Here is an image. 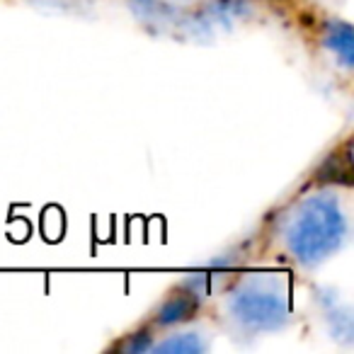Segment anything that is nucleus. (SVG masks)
Segmentation results:
<instances>
[{
	"label": "nucleus",
	"instance_id": "nucleus-1",
	"mask_svg": "<svg viewBox=\"0 0 354 354\" xmlns=\"http://www.w3.org/2000/svg\"><path fill=\"white\" fill-rule=\"evenodd\" d=\"M349 236V204L333 185H320L301 194L277 216V248L301 272H315L328 265L347 248Z\"/></svg>",
	"mask_w": 354,
	"mask_h": 354
},
{
	"label": "nucleus",
	"instance_id": "nucleus-2",
	"mask_svg": "<svg viewBox=\"0 0 354 354\" xmlns=\"http://www.w3.org/2000/svg\"><path fill=\"white\" fill-rule=\"evenodd\" d=\"M221 325L236 337L277 335L294 320L291 284L284 274L252 272L233 279L218 301Z\"/></svg>",
	"mask_w": 354,
	"mask_h": 354
},
{
	"label": "nucleus",
	"instance_id": "nucleus-3",
	"mask_svg": "<svg viewBox=\"0 0 354 354\" xmlns=\"http://www.w3.org/2000/svg\"><path fill=\"white\" fill-rule=\"evenodd\" d=\"M255 17V0H192L177 25V39L212 41Z\"/></svg>",
	"mask_w": 354,
	"mask_h": 354
},
{
	"label": "nucleus",
	"instance_id": "nucleus-4",
	"mask_svg": "<svg viewBox=\"0 0 354 354\" xmlns=\"http://www.w3.org/2000/svg\"><path fill=\"white\" fill-rule=\"evenodd\" d=\"M204 277H194V279H185L180 284H175L151 310L146 325L153 328L158 335L165 333L170 328H180V325L194 323L199 318L204 308V299H207V291H204Z\"/></svg>",
	"mask_w": 354,
	"mask_h": 354
},
{
	"label": "nucleus",
	"instance_id": "nucleus-5",
	"mask_svg": "<svg viewBox=\"0 0 354 354\" xmlns=\"http://www.w3.org/2000/svg\"><path fill=\"white\" fill-rule=\"evenodd\" d=\"M315 37H318L320 49L335 61V66H339V68L349 73V71H352V64H354L352 25L337 15H328V17H323V20H318Z\"/></svg>",
	"mask_w": 354,
	"mask_h": 354
},
{
	"label": "nucleus",
	"instance_id": "nucleus-6",
	"mask_svg": "<svg viewBox=\"0 0 354 354\" xmlns=\"http://www.w3.org/2000/svg\"><path fill=\"white\" fill-rule=\"evenodd\" d=\"M127 8L138 25L165 37L177 35V25L185 10L183 3L172 0H127Z\"/></svg>",
	"mask_w": 354,
	"mask_h": 354
},
{
	"label": "nucleus",
	"instance_id": "nucleus-7",
	"mask_svg": "<svg viewBox=\"0 0 354 354\" xmlns=\"http://www.w3.org/2000/svg\"><path fill=\"white\" fill-rule=\"evenodd\" d=\"M212 347V335L194 323L170 328L160 333L153 342L151 352H167V354H202Z\"/></svg>",
	"mask_w": 354,
	"mask_h": 354
},
{
	"label": "nucleus",
	"instance_id": "nucleus-8",
	"mask_svg": "<svg viewBox=\"0 0 354 354\" xmlns=\"http://www.w3.org/2000/svg\"><path fill=\"white\" fill-rule=\"evenodd\" d=\"M328 296H318L320 313H323L325 328H328L330 339L339 344H352L354 323H352V308L337 296L335 289H328Z\"/></svg>",
	"mask_w": 354,
	"mask_h": 354
},
{
	"label": "nucleus",
	"instance_id": "nucleus-9",
	"mask_svg": "<svg viewBox=\"0 0 354 354\" xmlns=\"http://www.w3.org/2000/svg\"><path fill=\"white\" fill-rule=\"evenodd\" d=\"M158 333L153 328H148L146 323L141 325L133 333H127L117 344H112L109 349H119V352H131V354H141V352H151L153 342H156Z\"/></svg>",
	"mask_w": 354,
	"mask_h": 354
},
{
	"label": "nucleus",
	"instance_id": "nucleus-10",
	"mask_svg": "<svg viewBox=\"0 0 354 354\" xmlns=\"http://www.w3.org/2000/svg\"><path fill=\"white\" fill-rule=\"evenodd\" d=\"M37 8H56V10H68L73 6V0H30Z\"/></svg>",
	"mask_w": 354,
	"mask_h": 354
},
{
	"label": "nucleus",
	"instance_id": "nucleus-11",
	"mask_svg": "<svg viewBox=\"0 0 354 354\" xmlns=\"http://www.w3.org/2000/svg\"><path fill=\"white\" fill-rule=\"evenodd\" d=\"M172 3H183V6H187V3H192V0H172Z\"/></svg>",
	"mask_w": 354,
	"mask_h": 354
}]
</instances>
